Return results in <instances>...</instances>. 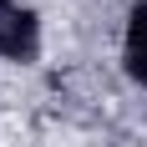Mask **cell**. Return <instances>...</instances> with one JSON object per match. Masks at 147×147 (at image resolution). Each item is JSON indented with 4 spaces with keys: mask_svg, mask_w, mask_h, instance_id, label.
I'll use <instances>...</instances> for the list:
<instances>
[{
    "mask_svg": "<svg viewBox=\"0 0 147 147\" xmlns=\"http://www.w3.org/2000/svg\"><path fill=\"white\" fill-rule=\"evenodd\" d=\"M36 51H41L36 10L15 5V0H0V56L5 61H36Z\"/></svg>",
    "mask_w": 147,
    "mask_h": 147,
    "instance_id": "1",
    "label": "cell"
},
{
    "mask_svg": "<svg viewBox=\"0 0 147 147\" xmlns=\"http://www.w3.org/2000/svg\"><path fill=\"white\" fill-rule=\"evenodd\" d=\"M122 56H127L132 81L147 86V0H137L132 15H127V46H122Z\"/></svg>",
    "mask_w": 147,
    "mask_h": 147,
    "instance_id": "2",
    "label": "cell"
}]
</instances>
